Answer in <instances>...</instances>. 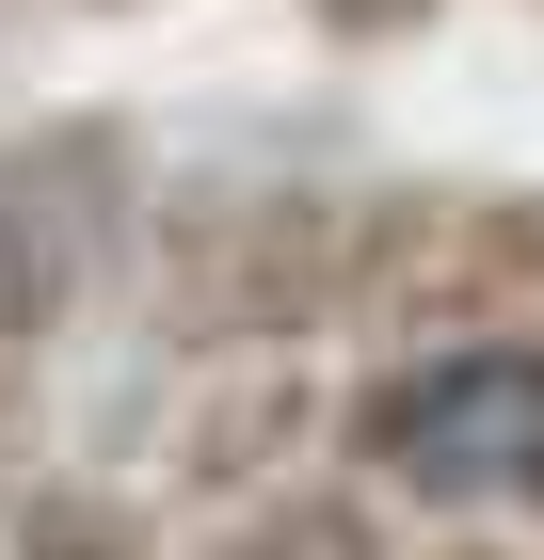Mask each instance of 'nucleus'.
<instances>
[{
  "label": "nucleus",
  "instance_id": "nucleus-2",
  "mask_svg": "<svg viewBox=\"0 0 544 560\" xmlns=\"http://www.w3.org/2000/svg\"><path fill=\"white\" fill-rule=\"evenodd\" d=\"M144 241V129L128 113H33L0 144V369H33Z\"/></svg>",
  "mask_w": 544,
  "mask_h": 560
},
{
  "label": "nucleus",
  "instance_id": "nucleus-4",
  "mask_svg": "<svg viewBox=\"0 0 544 560\" xmlns=\"http://www.w3.org/2000/svg\"><path fill=\"white\" fill-rule=\"evenodd\" d=\"M336 320H432V337H497L544 320V192L529 176H417V192H352V304Z\"/></svg>",
  "mask_w": 544,
  "mask_h": 560
},
{
  "label": "nucleus",
  "instance_id": "nucleus-8",
  "mask_svg": "<svg viewBox=\"0 0 544 560\" xmlns=\"http://www.w3.org/2000/svg\"><path fill=\"white\" fill-rule=\"evenodd\" d=\"M401 560H417V545H401ZM432 560H512V545H432Z\"/></svg>",
  "mask_w": 544,
  "mask_h": 560
},
{
  "label": "nucleus",
  "instance_id": "nucleus-7",
  "mask_svg": "<svg viewBox=\"0 0 544 560\" xmlns=\"http://www.w3.org/2000/svg\"><path fill=\"white\" fill-rule=\"evenodd\" d=\"M33 480V369H0V497Z\"/></svg>",
  "mask_w": 544,
  "mask_h": 560
},
{
  "label": "nucleus",
  "instance_id": "nucleus-5",
  "mask_svg": "<svg viewBox=\"0 0 544 560\" xmlns=\"http://www.w3.org/2000/svg\"><path fill=\"white\" fill-rule=\"evenodd\" d=\"M209 560H401V545H384L369 497H256V513L224 528Z\"/></svg>",
  "mask_w": 544,
  "mask_h": 560
},
{
  "label": "nucleus",
  "instance_id": "nucleus-1",
  "mask_svg": "<svg viewBox=\"0 0 544 560\" xmlns=\"http://www.w3.org/2000/svg\"><path fill=\"white\" fill-rule=\"evenodd\" d=\"M352 480L417 497V513H544V320L497 337H417L401 369L352 385Z\"/></svg>",
  "mask_w": 544,
  "mask_h": 560
},
{
  "label": "nucleus",
  "instance_id": "nucleus-9",
  "mask_svg": "<svg viewBox=\"0 0 544 560\" xmlns=\"http://www.w3.org/2000/svg\"><path fill=\"white\" fill-rule=\"evenodd\" d=\"M96 16H113V0H96Z\"/></svg>",
  "mask_w": 544,
  "mask_h": 560
},
{
  "label": "nucleus",
  "instance_id": "nucleus-3",
  "mask_svg": "<svg viewBox=\"0 0 544 560\" xmlns=\"http://www.w3.org/2000/svg\"><path fill=\"white\" fill-rule=\"evenodd\" d=\"M352 304V192L321 176H224L161 224V320L193 352H273Z\"/></svg>",
  "mask_w": 544,
  "mask_h": 560
},
{
  "label": "nucleus",
  "instance_id": "nucleus-6",
  "mask_svg": "<svg viewBox=\"0 0 544 560\" xmlns=\"http://www.w3.org/2000/svg\"><path fill=\"white\" fill-rule=\"evenodd\" d=\"M0 513H16V560H144V513L96 480H16Z\"/></svg>",
  "mask_w": 544,
  "mask_h": 560
}]
</instances>
